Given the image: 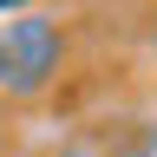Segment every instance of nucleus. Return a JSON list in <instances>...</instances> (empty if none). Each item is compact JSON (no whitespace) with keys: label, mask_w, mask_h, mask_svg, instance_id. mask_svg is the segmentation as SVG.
<instances>
[{"label":"nucleus","mask_w":157,"mask_h":157,"mask_svg":"<svg viewBox=\"0 0 157 157\" xmlns=\"http://www.w3.org/2000/svg\"><path fill=\"white\" fill-rule=\"evenodd\" d=\"M7 7H26V0H0V13H7Z\"/></svg>","instance_id":"obj_2"},{"label":"nucleus","mask_w":157,"mask_h":157,"mask_svg":"<svg viewBox=\"0 0 157 157\" xmlns=\"http://www.w3.org/2000/svg\"><path fill=\"white\" fill-rule=\"evenodd\" d=\"M59 66H66V33H59V20H13L7 33H0V92H13V98H33V92H46Z\"/></svg>","instance_id":"obj_1"},{"label":"nucleus","mask_w":157,"mask_h":157,"mask_svg":"<svg viewBox=\"0 0 157 157\" xmlns=\"http://www.w3.org/2000/svg\"><path fill=\"white\" fill-rule=\"evenodd\" d=\"M151 46H157V26H151Z\"/></svg>","instance_id":"obj_3"}]
</instances>
